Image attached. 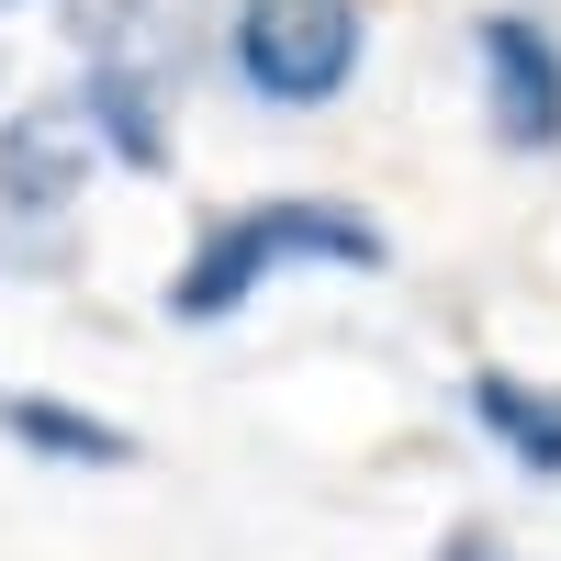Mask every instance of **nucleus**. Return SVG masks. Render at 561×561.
Returning a JSON list of instances; mask_svg holds the SVG:
<instances>
[{
  "label": "nucleus",
  "instance_id": "39448f33",
  "mask_svg": "<svg viewBox=\"0 0 561 561\" xmlns=\"http://www.w3.org/2000/svg\"><path fill=\"white\" fill-rule=\"evenodd\" d=\"M79 124H90V147H113L124 169H169V102H158V79L135 57H102L79 79Z\"/></svg>",
  "mask_w": 561,
  "mask_h": 561
},
{
  "label": "nucleus",
  "instance_id": "f257e3e1",
  "mask_svg": "<svg viewBox=\"0 0 561 561\" xmlns=\"http://www.w3.org/2000/svg\"><path fill=\"white\" fill-rule=\"evenodd\" d=\"M270 270H382V225L348 214V203H248V214H214V237L169 270V314L180 325H225Z\"/></svg>",
  "mask_w": 561,
  "mask_h": 561
},
{
  "label": "nucleus",
  "instance_id": "20e7f679",
  "mask_svg": "<svg viewBox=\"0 0 561 561\" xmlns=\"http://www.w3.org/2000/svg\"><path fill=\"white\" fill-rule=\"evenodd\" d=\"M79 180H90V124H79V102H23L12 124H0V214L57 225V214L79 203Z\"/></svg>",
  "mask_w": 561,
  "mask_h": 561
},
{
  "label": "nucleus",
  "instance_id": "9d476101",
  "mask_svg": "<svg viewBox=\"0 0 561 561\" xmlns=\"http://www.w3.org/2000/svg\"><path fill=\"white\" fill-rule=\"evenodd\" d=\"M0 12H12V0H0Z\"/></svg>",
  "mask_w": 561,
  "mask_h": 561
},
{
  "label": "nucleus",
  "instance_id": "6e6552de",
  "mask_svg": "<svg viewBox=\"0 0 561 561\" xmlns=\"http://www.w3.org/2000/svg\"><path fill=\"white\" fill-rule=\"evenodd\" d=\"M68 34L90 45V68H102V57H135V34H147V0H68Z\"/></svg>",
  "mask_w": 561,
  "mask_h": 561
},
{
  "label": "nucleus",
  "instance_id": "423d86ee",
  "mask_svg": "<svg viewBox=\"0 0 561 561\" xmlns=\"http://www.w3.org/2000/svg\"><path fill=\"white\" fill-rule=\"evenodd\" d=\"M472 415L505 438V460L539 483H561V393L550 382H517V370H472Z\"/></svg>",
  "mask_w": 561,
  "mask_h": 561
},
{
  "label": "nucleus",
  "instance_id": "1a4fd4ad",
  "mask_svg": "<svg viewBox=\"0 0 561 561\" xmlns=\"http://www.w3.org/2000/svg\"><path fill=\"white\" fill-rule=\"evenodd\" d=\"M438 561H505V550H494V539H449Z\"/></svg>",
  "mask_w": 561,
  "mask_h": 561
},
{
  "label": "nucleus",
  "instance_id": "0eeeda50",
  "mask_svg": "<svg viewBox=\"0 0 561 561\" xmlns=\"http://www.w3.org/2000/svg\"><path fill=\"white\" fill-rule=\"evenodd\" d=\"M0 415H12V438H23V449H45V460H79V472H124V460H135V438H124V427H102V415H79V404L12 393Z\"/></svg>",
  "mask_w": 561,
  "mask_h": 561
},
{
  "label": "nucleus",
  "instance_id": "7ed1b4c3",
  "mask_svg": "<svg viewBox=\"0 0 561 561\" xmlns=\"http://www.w3.org/2000/svg\"><path fill=\"white\" fill-rule=\"evenodd\" d=\"M483 113H494V147L517 158L561 147V34L539 12H483Z\"/></svg>",
  "mask_w": 561,
  "mask_h": 561
},
{
  "label": "nucleus",
  "instance_id": "f03ea898",
  "mask_svg": "<svg viewBox=\"0 0 561 561\" xmlns=\"http://www.w3.org/2000/svg\"><path fill=\"white\" fill-rule=\"evenodd\" d=\"M225 45H237V79L259 90V102L325 113L359 79L370 23H359V0H237V34H225Z\"/></svg>",
  "mask_w": 561,
  "mask_h": 561
}]
</instances>
